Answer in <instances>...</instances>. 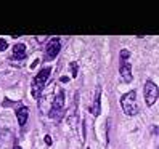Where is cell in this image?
Returning a JSON list of instances; mask_svg holds the SVG:
<instances>
[{"instance_id":"obj_1","label":"cell","mask_w":159,"mask_h":149,"mask_svg":"<svg viewBox=\"0 0 159 149\" xmlns=\"http://www.w3.org/2000/svg\"><path fill=\"white\" fill-rule=\"evenodd\" d=\"M50 72H52L50 68H43V69L34 77V80H32V88H31V93H32L34 98H39V95L43 91L45 83H47V80H48V77H50Z\"/></svg>"},{"instance_id":"obj_2","label":"cell","mask_w":159,"mask_h":149,"mask_svg":"<svg viewBox=\"0 0 159 149\" xmlns=\"http://www.w3.org/2000/svg\"><path fill=\"white\" fill-rule=\"evenodd\" d=\"M57 91L58 93H55V98L52 101V109L48 111V116H50V119L58 122L63 116V109H64V93L60 88H57Z\"/></svg>"},{"instance_id":"obj_3","label":"cell","mask_w":159,"mask_h":149,"mask_svg":"<svg viewBox=\"0 0 159 149\" xmlns=\"http://www.w3.org/2000/svg\"><path fill=\"white\" fill-rule=\"evenodd\" d=\"M120 106H122L124 112L127 116H135L138 112V104H137V93L132 91H127L125 95L120 98Z\"/></svg>"},{"instance_id":"obj_4","label":"cell","mask_w":159,"mask_h":149,"mask_svg":"<svg viewBox=\"0 0 159 149\" xmlns=\"http://www.w3.org/2000/svg\"><path fill=\"white\" fill-rule=\"evenodd\" d=\"M60 48H61V40L58 37H52V39L47 42V46H45V59L53 61L57 58V55L60 53Z\"/></svg>"},{"instance_id":"obj_5","label":"cell","mask_w":159,"mask_h":149,"mask_svg":"<svg viewBox=\"0 0 159 149\" xmlns=\"http://www.w3.org/2000/svg\"><path fill=\"white\" fill-rule=\"evenodd\" d=\"M159 96V88L154 82L151 80H146L145 83V101H146V104L148 106H153L156 103V99Z\"/></svg>"},{"instance_id":"obj_6","label":"cell","mask_w":159,"mask_h":149,"mask_svg":"<svg viewBox=\"0 0 159 149\" xmlns=\"http://www.w3.org/2000/svg\"><path fill=\"white\" fill-rule=\"evenodd\" d=\"M100 98H101V88L97 87V88H95V96H93V103H92V107H90V112H92L93 116H100V111H101Z\"/></svg>"},{"instance_id":"obj_7","label":"cell","mask_w":159,"mask_h":149,"mask_svg":"<svg viewBox=\"0 0 159 149\" xmlns=\"http://www.w3.org/2000/svg\"><path fill=\"white\" fill-rule=\"evenodd\" d=\"M119 71H120V77L124 79V82H132V66L127 63V61H122L120 63V68H119Z\"/></svg>"},{"instance_id":"obj_8","label":"cell","mask_w":159,"mask_h":149,"mask_svg":"<svg viewBox=\"0 0 159 149\" xmlns=\"http://www.w3.org/2000/svg\"><path fill=\"white\" fill-rule=\"evenodd\" d=\"M27 116H29V109H27V106H20L16 109V117H18V124H20L21 127L26 125L27 122Z\"/></svg>"},{"instance_id":"obj_9","label":"cell","mask_w":159,"mask_h":149,"mask_svg":"<svg viewBox=\"0 0 159 149\" xmlns=\"http://www.w3.org/2000/svg\"><path fill=\"white\" fill-rule=\"evenodd\" d=\"M26 56V46H24V43H21V42H18L15 46H13V58H20V59H23Z\"/></svg>"},{"instance_id":"obj_10","label":"cell","mask_w":159,"mask_h":149,"mask_svg":"<svg viewBox=\"0 0 159 149\" xmlns=\"http://www.w3.org/2000/svg\"><path fill=\"white\" fill-rule=\"evenodd\" d=\"M76 111H77V107L74 106L71 109V112L68 114V124L71 125L72 130H76V127H77V114H76Z\"/></svg>"},{"instance_id":"obj_11","label":"cell","mask_w":159,"mask_h":149,"mask_svg":"<svg viewBox=\"0 0 159 149\" xmlns=\"http://www.w3.org/2000/svg\"><path fill=\"white\" fill-rule=\"evenodd\" d=\"M69 66H71V72H72V77H77V72H79V66H77V63H71Z\"/></svg>"},{"instance_id":"obj_12","label":"cell","mask_w":159,"mask_h":149,"mask_svg":"<svg viewBox=\"0 0 159 149\" xmlns=\"http://www.w3.org/2000/svg\"><path fill=\"white\" fill-rule=\"evenodd\" d=\"M129 56H130L129 50H120V59H122V61H127V59H129Z\"/></svg>"},{"instance_id":"obj_13","label":"cell","mask_w":159,"mask_h":149,"mask_svg":"<svg viewBox=\"0 0 159 149\" xmlns=\"http://www.w3.org/2000/svg\"><path fill=\"white\" fill-rule=\"evenodd\" d=\"M8 48V42L5 39H0V51H5Z\"/></svg>"},{"instance_id":"obj_14","label":"cell","mask_w":159,"mask_h":149,"mask_svg":"<svg viewBox=\"0 0 159 149\" xmlns=\"http://www.w3.org/2000/svg\"><path fill=\"white\" fill-rule=\"evenodd\" d=\"M10 106H18V103H13L10 99H3V107H10Z\"/></svg>"},{"instance_id":"obj_15","label":"cell","mask_w":159,"mask_h":149,"mask_svg":"<svg viewBox=\"0 0 159 149\" xmlns=\"http://www.w3.org/2000/svg\"><path fill=\"white\" fill-rule=\"evenodd\" d=\"M45 143L48 144V146L52 144V136H50V135H47V136H45Z\"/></svg>"},{"instance_id":"obj_16","label":"cell","mask_w":159,"mask_h":149,"mask_svg":"<svg viewBox=\"0 0 159 149\" xmlns=\"http://www.w3.org/2000/svg\"><path fill=\"white\" fill-rule=\"evenodd\" d=\"M37 64H39V59H35V61H34V63L31 64V69H34V68L37 66Z\"/></svg>"},{"instance_id":"obj_17","label":"cell","mask_w":159,"mask_h":149,"mask_svg":"<svg viewBox=\"0 0 159 149\" xmlns=\"http://www.w3.org/2000/svg\"><path fill=\"white\" fill-rule=\"evenodd\" d=\"M13 149H21V146H20V144H15V147H13Z\"/></svg>"}]
</instances>
